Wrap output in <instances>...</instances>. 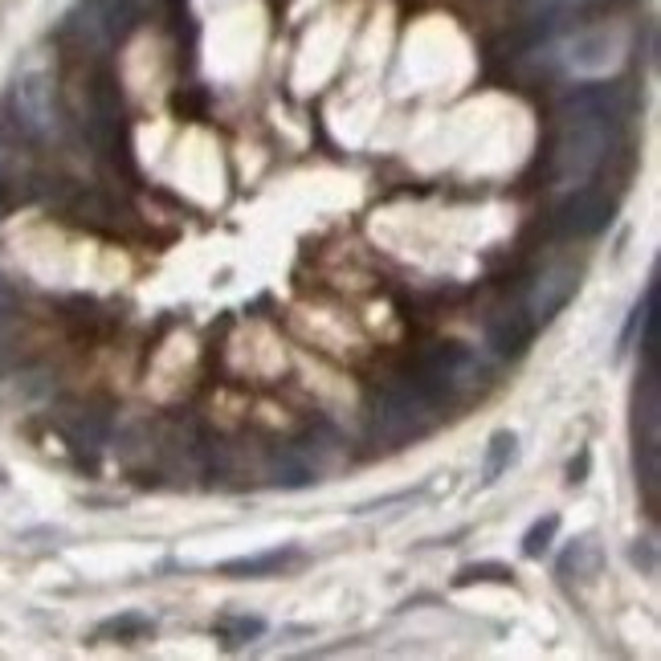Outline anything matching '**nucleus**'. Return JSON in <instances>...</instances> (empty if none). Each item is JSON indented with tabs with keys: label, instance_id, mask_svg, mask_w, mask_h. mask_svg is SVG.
I'll use <instances>...</instances> for the list:
<instances>
[{
	"label": "nucleus",
	"instance_id": "nucleus-6",
	"mask_svg": "<svg viewBox=\"0 0 661 661\" xmlns=\"http://www.w3.org/2000/svg\"><path fill=\"white\" fill-rule=\"evenodd\" d=\"M617 54H621L617 33L592 29V33H584V37H576V45H572V66H576L580 74H604L608 66L617 62Z\"/></svg>",
	"mask_w": 661,
	"mask_h": 661
},
{
	"label": "nucleus",
	"instance_id": "nucleus-3",
	"mask_svg": "<svg viewBox=\"0 0 661 661\" xmlns=\"http://www.w3.org/2000/svg\"><path fill=\"white\" fill-rule=\"evenodd\" d=\"M608 221H613V200L596 188H576L555 213L559 233L568 237H596L608 229Z\"/></svg>",
	"mask_w": 661,
	"mask_h": 661
},
{
	"label": "nucleus",
	"instance_id": "nucleus-14",
	"mask_svg": "<svg viewBox=\"0 0 661 661\" xmlns=\"http://www.w3.org/2000/svg\"><path fill=\"white\" fill-rule=\"evenodd\" d=\"M98 633H111V637H119V641H139V637H147V633H151V621H147V617H139V613H127V617L107 621Z\"/></svg>",
	"mask_w": 661,
	"mask_h": 661
},
{
	"label": "nucleus",
	"instance_id": "nucleus-7",
	"mask_svg": "<svg viewBox=\"0 0 661 661\" xmlns=\"http://www.w3.org/2000/svg\"><path fill=\"white\" fill-rule=\"evenodd\" d=\"M600 568H604V551H600V543H596L592 535L576 539L564 555H559V580H580V584H592V580L600 576Z\"/></svg>",
	"mask_w": 661,
	"mask_h": 661
},
{
	"label": "nucleus",
	"instance_id": "nucleus-2",
	"mask_svg": "<svg viewBox=\"0 0 661 661\" xmlns=\"http://www.w3.org/2000/svg\"><path fill=\"white\" fill-rule=\"evenodd\" d=\"M13 123L33 135V139H45L58 131V103H54V82L41 70H29L17 78L13 86Z\"/></svg>",
	"mask_w": 661,
	"mask_h": 661
},
{
	"label": "nucleus",
	"instance_id": "nucleus-8",
	"mask_svg": "<svg viewBox=\"0 0 661 661\" xmlns=\"http://www.w3.org/2000/svg\"><path fill=\"white\" fill-rule=\"evenodd\" d=\"M266 474H270V482L282 486V490H302V486L319 482V470L298 453V445H294V449H278V453L270 457V470H266Z\"/></svg>",
	"mask_w": 661,
	"mask_h": 661
},
{
	"label": "nucleus",
	"instance_id": "nucleus-11",
	"mask_svg": "<svg viewBox=\"0 0 661 661\" xmlns=\"http://www.w3.org/2000/svg\"><path fill=\"white\" fill-rule=\"evenodd\" d=\"M555 535H559V515H555V511L539 515V519L527 527V535H523V559H543V555L551 551Z\"/></svg>",
	"mask_w": 661,
	"mask_h": 661
},
{
	"label": "nucleus",
	"instance_id": "nucleus-15",
	"mask_svg": "<svg viewBox=\"0 0 661 661\" xmlns=\"http://www.w3.org/2000/svg\"><path fill=\"white\" fill-rule=\"evenodd\" d=\"M629 559L645 572V576H653L657 572V551H653V539H637L633 543V551H629Z\"/></svg>",
	"mask_w": 661,
	"mask_h": 661
},
{
	"label": "nucleus",
	"instance_id": "nucleus-13",
	"mask_svg": "<svg viewBox=\"0 0 661 661\" xmlns=\"http://www.w3.org/2000/svg\"><path fill=\"white\" fill-rule=\"evenodd\" d=\"M217 633L225 637V645H245V641L266 633V621L262 617H245V613H229V617L217 621Z\"/></svg>",
	"mask_w": 661,
	"mask_h": 661
},
{
	"label": "nucleus",
	"instance_id": "nucleus-12",
	"mask_svg": "<svg viewBox=\"0 0 661 661\" xmlns=\"http://www.w3.org/2000/svg\"><path fill=\"white\" fill-rule=\"evenodd\" d=\"M515 572L506 564H494V559H482V564H466L462 572H457L453 588H470V584H511Z\"/></svg>",
	"mask_w": 661,
	"mask_h": 661
},
{
	"label": "nucleus",
	"instance_id": "nucleus-16",
	"mask_svg": "<svg viewBox=\"0 0 661 661\" xmlns=\"http://www.w3.org/2000/svg\"><path fill=\"white\" fill-rule=\"evenodd\" d=\"M588 470H592V453H588V449H580V453L572 457V466H568V486L588 482Z\"/></svg>",
	"mask_w": 661,
	"mask_h": 661
},
{
	"label": "nucleus",
	"instance_id": "nucleus-1",
	"mask_svg": "<svg viewBox=\"0 0 661 661\" xmlns=\"http://www.w3.org/2000/svg\"><path fill=\"white\" fill-rule=\"evenodd\" d=\"M572 111L576 115L568 119V131L555 151V176L564 184H584L608 151V119L596 111H580V107H572Z\"/></svg>",
	"mask_w": 661,
	"mask_h": 661
},
{
	"label": "nucleus",
	"instance_id": "nucleus-10",
	"mask_svg": "<svg viewBox=\"0 0 661 661\" xmlns=\"http://www.w3.org/2000/svg\"><path fill=\"white\" fill-rule=\"evenodd\" d=\"M531 335H535V323H531V315H523V311L498 315V319L490 323V343L498 347V355H523L527 343H531Z\"/></svg>",
	"mask_w": 661,
	"mask_h": 661
},
{
	"label": "nucleus",
	"instance_id": "nucleus-4",
	"mask_svg": "<svg viewBox=\"0 0 661 661\" xmlns=\"http://www.w3.org/2000/svg\"><path fill=\"white\" fill-rule=\"evenodd\" d=\"M576 290H580V270H576V266H551V270L535 282V290H531V298H527L531 323H547L555 311H564L568 302L576 298Z\"/></svg>",
	"mask_w": 661,
	"mask_h": 661
},
{
	"label": "nucleus",
	"instance_id": "nucleus-9",
	"mask_svg": "<svg viewBox=\"0 0 661 661\" xmlns=\"http://www.w3.org/2000/svg\"><path fill=\"white\" fill-rule=\"evenodd\" d=\"M519 462V437L511 429H498L490 433L486 441V453H482V486H494L506 470H511Z\"/></svg>",
	"mask_w": 661,
	"mask_h": 661
},
{
	"label": "nucleus",
	"instance_id": "nucleus-5",
	"mask_svg": "<svg viewBox=\"0 0 661 661\" xmlns=\"http://www.w3.org/2000/svg\"><path fill=\"white\" fill-rule=\"evenodd\" d=\"M298 559V547L286 543V547H270V551H258V555H241V559H225L217 564L221 576L229 580H266V576H278L286 564Z\"/></svg>",
	"mask_w": 661,
	"mask_h": 661
}]
</instances>
